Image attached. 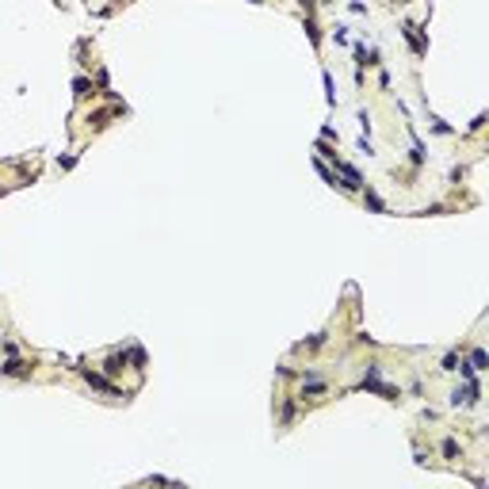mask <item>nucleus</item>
I'll return each instance as SVG.
<instances>
[{"instance_id":"nucleus-1","label":"nucleus","mask_w":489,"mask_h":489,"mask_svg":"<svg viewBox=\"0 0 489 489\" xmlns=\"http://www.w3.org/2000/svg\"><path fill=\"white\" fill-rule=\"evenodd\" d=\"M336 168H340V176H344V180H348V184H344V188H348V191H360V188H363V176H360V172L352 168V164L336 161Z\"/></svg>"},{"instance_id":"nucleus-9","label":"nucleus","mask_w":489,"mask_h":489,"mask_svg":"<svg viewBox=\"0 0 489 489\" xmlns=\"http://www.w3.org/2000/svg\"><path fill=\"white\" fill-rule=\"evenodd\" d=\"M0 371H4V375H19V371H23V363H19V360H8Z\"/></svg>"},{"instance_id":"nucleus-10","label":"nucleus","mask_w":489,"mask_h":489,"mask_svg":"<svg viewBox=\"0 0 489 489\" xmlns=\"http://www.w3.org/2000/svg\"><path fill=\"white\" fill-rule=\"evenodd\" d=\"M443 455H447V459L459 455V443H455V439H443Z\"/></svg>"},{"instance_id":"nucleus-3","label":"nucleus","mask_w":489,"mask_h":489,"mask_svg":"<svg viewBox=\"0 0 489 489\" xmlns=\"http://www.w3.org/2000/svg\"><path fill=\"white\" fill-rule=\"evenodd\" d=\"M405 38L413 42V50H417V54H424V50H428V46L421 42V34H417V27H413V23H405Z\"/></svg>"},{"instance_id":"nucleus-5","label":"nucleus","mask_w":489,"mask_h":489,"mask_svg":"<svg viewBox=\"0 0 489 489\" xmlns=\"http://www.w3.org/2000/svg\"><path fill=\"white\" fill-rule=\"evenodd\" d=\"M73 92H77L80 100H84V96L92 92V80H88V77H77V80H73Z\"/></svg>"},{"instance_id":"nucleus-11","label":"nucleus","mask_w":489,"mask_h":489,"mask_svg":"<svg viewBox=\"0 0 489 489\" xmlns=\"http://www.w3.org/2000/svg\"><path fill=\"white\" fill-rule=\"evenodd\" d=\"M122 363H126V355H111V360H107V371H111V375H115V371H119Z\"/></svg>"},{"instance_id":"nucleus-4","label":"nucleus","mask_w":489,"mask_h":489,"mask_svg":"<svg viewBox=\"0 0 489 489\" xmlns=\"http://www.w3.org/2000/svg\"><path fill=\"white\" fill-rule=\"evenodd\" d=\"M485 363H489V355L481 352V348H474V352H470V367L474 371H485Z\"/></svg>"},{"instance_id":"nucleus-13","label":"nucleus","mask_w":489,"mask_h":489,"mask_svg":"<svg viewBox=\"0 0 489 489\" xmlns=\"http://www.w3.org/2000/svg\"><path fill=\"white\" fill-rule=\"evenodd\" d=\"M130 360H134V367H142V363H146V352H142V348H134V352H130Z\"/></svg>"},{"instance_id":"nucleus-6","label":"nucleus","mask_w":489,"mask_h":489,"mask_svg":"<svg viewBox=\"0 0 489 489\" xmlns=\"http://www.w3.org/2000/svg\"><path fill=\"white\" fill-rule=\"evenodd\" d=\"M314 164H318L321 180H325V184H333V188H336V176H333V172H329V164H325V161H314Z\"/></svg>"},{"instance_id":"nucleus-14","label":"nucleus","mask_w":489,"mask_h":489,"mask_svg":"<svg viewBox=\"0 0 489 489\" xmlns=\"http://www.w3.org/2000/svg\"><path fill=\"white\" fill-rule=\"evenodd\" d=\"M455 367H459V355L451 352V355H447V360H443V371H455Z\"/></svg>"},{"instance_id":"nucleus-2","label":"nucleus","mask_w":489,"mask_h":489,"mask_svg":"<svg viewBox=\"0 0 489 489\" xmlns=\"http://www.w3.org/2000/svg\"><path fill=\"white\" fill-rule=\"evenodd\" d=\"M84 378H88V382H92L96 390H107V394H119V386H111V382H107V378H103V375H92V371H84Z\"/></svg>"},{"instance_id":"nucleus-7","label":"nucleus","mask_w":489,"mask_h":489,"mask_svg":"<svg viewBox=\"0 0 489 489\" xmlns=\"http://www.w3.org/2000/svg\"><path fill=\"white\" fill-rule=\"evenodd\" d=\"M321 80H325V92H329V103H336V84H333V77H329V73H321Z\"/></svg>"},{"instance_id":"nucleus-8","label":"nucleus","mask_w":489,"mask_h":489,"mask_svg":"<svg viewBox=\"0 0 489 489\" xmlns=\"http://www.w3.org/2000/svg\"><path fill=\"white\" fill-rule=\"evenodd\" d=\"M367 206H371V210H378V214H386V206H382V199H378V195H371V191H367Z\"/></svg>"},{"instance_id":"nucleus-12","label":"nucleus","mask_w":489,"mask_h":489,"mask_svg":"<svg viewBox=\"0 0 489 489\" xmlns=\"http://www.w3.org/2000/svg\"><path fill=\"white\" fill-rule=\"evenodd\" d=\"M321 390H325V382H318V378H314V382H309V386L302 390V394H321Z\"/></svg>"}]
</instances>
